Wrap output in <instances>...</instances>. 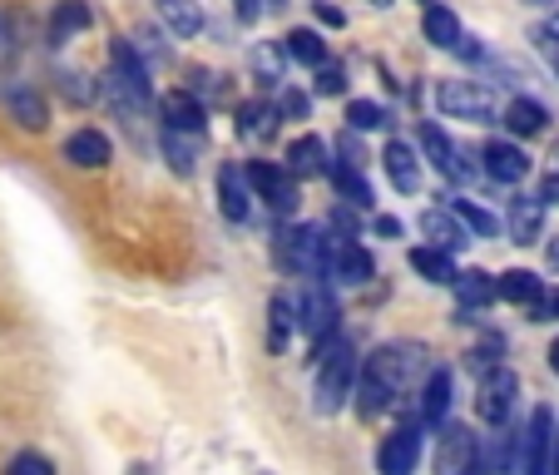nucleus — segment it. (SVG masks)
Here are the masks:
<instances>
[{
	"instance_id": "nucleus-1",
	"label": "nucleus",
	"mask_w": 559,
	"mask_h": 475,
	"mask_svg": "<svg viewBox=\"0 0 559 475\" xmlns=\"http://www.w3.org/2000/svg\"><path fill=\"white\" fill-rule=\"evenodd\" d=\"M426 347L421 342H386L377 347L357 371V412L361 416H377L386 412L416 377H426Z\"/></svg>"
},
{
	"instance_id": "nucleus-2",
	"label": "nucleus",
	"mask_w": 559,
	"mask_h": 475,
	"mask_svg": "<svg viewBox=\"0 0 559 475\" xmlns=\"http://www.w3.org/2000/svg\"><path fill=\"white\" fill-rule=\"evenodd\" d=\"M357 387V342L347 332H332V337L317 342V377H312V412L332 416L342 412V402Z\"/></svg>"
},
{
	"instance_id": "nucleus-3",
	"label": "nucleus",
	"mask_w": 559,
	"mask_h": 475,
	"mask_svg": "<svg viewBox=\"0 0 559 475\" xmlns=\"http://www.w3.org/2000/svg\"><path fill=\"white\" fill-rule=\"evenodd\" d=\"M332 253H337V244L328 238V228H283L273 244V258L283 263V273L293 277H317L332 268Z\"/></svg>"
},
{
	"instance_id": "nucleus-4",
	"label": "nucleus",
	"mask_w": 559,
	"mask_h": 475,
	"mask_svg": "<svg viewBox=\"0 0 559 475\" xmlns=\"http://www.w3.org/2000/svg\"><path fill=\"white\" fill-rule=\"evenodd\" d=\"M436 109L451 119H471V124H496V99L475 80H441L436 85Z\"/></svg>"
},
{
	"instance_id": "nucleus-5",
	"label": "nucleus",
	"mask_w": 559,
	"mask_h": 475,
	"mask_svg": "<svg viewBox=\"0 0 559 475\" xmlns=\"http://www.w3.org/2000/svg\"><path fill=\"white\" fill-rule=\"evenodd\" d=\"M515 402H520V381L510 367H490L480 371V387H475V416L486 426H506L515 416Z\"/></svg>"
},
{
	"instance_id": "nucleus-6",
	"label": "nucleus",
	"mask_w": 559,
	"mask_h": 475,
	"mask_svg": "<svg viewBox=\"0 0 559 475\" xmlns=\"http://www.w3.org/2000/svg\"><path fill=\"white\" fill-rule=\"evenodd\" d=\"M248 179H253L258 199H267V209L273 213H297V203H302V193H297V174L293 169H273V164H248Z\"/></svg>"
},
{
	"instance_id": "nucleus-7",
	"label": "nucleus",
	"mask_w": 559,
	"mask_h": 475,
	"mask_svg": "<svg viewBox=\"0 0 559 475\" xmlns=\"http://www.w3.org/2000/svg\"><path fill=\"white\" fill-rule=\"evenodd\" d=\"M416 461H421V431H416V426H396L377 451L381 475H406V471H416Z\"/></svg>"
},
{
	"instance_id": "nucleus-8",
	"label": "nucleus",
	"mask_w": 559,
	"mask_h": 475,
	"mask_svg": "<svg viewBox=\"0 0 559 475\" xmlns=\"http://www.w3.org/2000/svg\"><path fill=\"white\" fill-rule=\"evenodd\" d=\"M506 228L520 248L539 244V238H545V199H539V193H515L510 213H506Z\"/></svg>"
},
{
	"instance_id": "nucleus-9",
	"label": "nucleus",
	"mask_w": 559,
	"mask_h": 475,
	"mask_svg": "<svg viewBox=\"0 0 559 475\" xmlns=\"http://www.w3.org/2000/svg\"><path fill=\"white\" fill-rule=\"evenodd\" d=\"M218 209L228 223H243L253 213V179L238 164H223L218 169Z\"/></svg>"
},
{
	"instance_id": "nucleus-10",
	"label": "nucleus",
	"mask_w": 559,
	"mask_h": 475,
	"mask_svg": "<svg viewBox=\"0 0 559 475\" xmlns=\"http://www.w3.org/2000/svg\"><path fill=\"white\" fill-rule=\"evenodd\" d=\"M480 164H486V174L496 183H520L530 174V154L515 139H490V144L480 149Z\"/></svg>"
},
{
	"instance_id": "nucleus-11",
	"label": "nucleus",
	"mask_w": 559,
	"mask_h": 475,
	"mask_svg": "<svg viewBox=\"0 0 559 475\" xmlns=\"http://www.w3.org/2000/svg\"><path fill=\"white\" fill-rule=\"evenodd\" d=\"M337 297L328 293V287H312V293L302 297V307H297V328L307 332L312 342H322V337H332L337 332Z\"/></svg>"
},
{
	"instance_id": "nucleus-12",
	"label": "nucleus",
	"mask_w": 559,
	"mask_h": 475,
	"mask_svg": "<svg viewBox=\"0 0 559 475\" xmlns=\"http://www.w3.org/2000/svg\"><path fill=\"white\" fill-rule=\"evenodd\" d=\"M421 149H426V158H431L436 169L445 174V179H455V183H471L475 179V169L465 164V154L445 139V129H436V124H421Z\"/></svg>"
},
{
	"instance_id": "nucleus-13",
	"label": "nucleus",
	"mask_w": 559,
	"mask_h": 475,
	"mask_svg": "<svg viewBox=\"0 0 559 475\" xmlns=\"http://www.w3.org/2000/svg\"><path fill=\"white\" fill-rule=\"evenodd\" d=\"M549 446H555V412L549 406H535V416H530V431H525V461H520V471L530 475H545L549 465Z\"/></svg>"
},
{
	"instance_id": "nucleus-14",
	"label": "nucleus",
	"mask_w": 559,
	"mask_h": 475,
	"mask_svg": "<svg viewBox=\"0 0 559 475\" xmlns=\"http://www.w3.org/2000/svg\"><path fill=\"white\" fill-rule=\"evenodd\" d=\"M158 115H164L169 129H189V134H203V124H209V109H203V99L193 90H169L158 99Z\"/></svg>"
},
{
	"instance_id": "nucleus-15",
	"label": "nucleus",
	"mask_w": 559,
	"mask_h": 475,
	"mask_svg": "<svg viewBox=\"0 0 559 475\" xmlns=\"http://www.w3.org/2000/svg\"><path fill=\"white\" fill-rule=\"evenodd\" d=\"M64 158H70L74 169H105L109 158H115V144H109V134H99V129H74V134L64 139Z\"/></svg>"
},
{
	"instance_id": "nucleus-16",
	"label": "nucleus",
	"mask_w": 559,
	"mask_h": 475,
	"mask_svg": "<svg viewBox=\"0 0 559 475\" xmlns=\"http://www.w3.org/2000/svg\"><path fill=\"white\" fill-rule=\"evenodd\" d=\"M5 115L15 119L21 129H31V134H40L45 124H50V109H45V99H40V90H31V85H5Z\"/></svg>"
},
{
	"instance_id": "nucleus-17",
	"label": "nucleus",
	"mask_w": 559,
	"mask_h": 475,
	"mask_svg": "<svg viewBox=\"0 0 559 475\" xmlns=\"http://www.w3.org/2000/svg\"><path fill=\"white\" fill-rule=\"evenodd\" d=\"M436 465H441V471H451V475L475 471V465H480V451H475V436L465 431V426H445L441 451H436Z\"/></svg>"
},
{
	"instance_id": "nucleus-18",
	"label": "nucleus",
	"mask_w": 559,
	"mask_h": 475,
	"mask_svg": "<svg viewBox=\"0 0 559 475\" xmlns=\"http://www.w3.org/2000/svg\"><path fill=\"white\" fill-rule=\"evenodd\" d=\"M381 158H386V174H391V183H396V193H421V158H416L412 144L391 139Z\"/></svg>"
},
{
	"instance_id": "nucleus-19",
	"label": "nucleus",
	"mask_w": 559,
	"mask_h": 475,
	"mask_svg": "<svg viewBox=\"0 0 559 475\" xmlns=\"http://www.w3.org/2000/svg\"><path fill=\"white\" fill-rule=\"evenodd\" d=\"M199 144L203 134H189V129H158V149H164V158H169V169L179 174V179H189L193 174V158H199Z\"/></svg>"
},
{
	"instance_id": "nucleus-20",
	"label": "nucleus",
	"mask_w": 559,
	"mask_h": 475,
	"mask_svg": "<svg viewBox=\"0 0 559 475\" xmlns=\"http://www.w3.org/2000/svg\"><path fill=\"white\" fill-rule=\"evenodd\" d=\"M277 124H283V105H273V99H243V105H238V134L273 139Z\"/></svg>"
},
{
	"instance_id": "nucleus-21",
	"label": "nucleus",
	"mask_w": 559,
	"mask_h": 475,
	"mask_svg": "<svg viewBox=\"0 0 559 475\" xmlns=\"http://www.w3.org/2000/svg\"><path fill=\"white\" fill-rule=\"evenodd\" d=\"M445 412H451V371L436 367V371H426V381H421V421L441 426Z\"/></svg>"
},
{
	"instance_id": "nucleus-22",
	"label": "nucleus",
	"mask_w": 559,
	"mask_h": 475,
	"mask_svg": "<svg viewBox=\"0 0 559 475\" xmlns=\"http://www.w3.org/2000/svg\"><path fill=\"white\" fill-rule=\"evenodd\" d=\"M455 297H461V307H490L500 297V277H490L486 268H465V273H455Z\"/></svg>"
},
{
	"instance_id": "nucleus-23",
	"label": "nucleus",
	"mask_w": 559,
	"mask_h": 475,
	"mask_svg": "<svg viewBox=\"0 0 559 475\" xmlns=\"http://www.w3.org/2000/svg\"><path fill=\"white\" fill-rule=\"evenodd\" d=\"M90 21H95V11H90L85 0H60L50 11V45L74 40L80 31H90Z\"/></svg>"
},
{
	"instance_id": "nucleus-24",
	"label": "nucleus",
	"mask_w": 559,
	"mask_h": 475,
	"mask_svg": "<svg viewBox=\"0 0 559 475\" xmlns=\"http://www.w3.org/2000/svg\"><path fill=\"white\" fill-rule=\"evenodd\" d=\"M287 169L297 174V179H312V174H328V144L317 134H302L287 144Z\"/></svg>"
},
{
	"instance_id": "nucleus-25",
	"label": "nucleus",
	"mask_w": 559,
	"mask_h": 475,
	"mask_svg": "<svg viewBox=\"0 0 559 475\" xmlns=\"http://www.w3.org/2000/svg\"><path fill=\"white\" fill-rule=\"evenodd\" d=\"M421 233H426V238H431V244L451 248V253H455V248H465V244H471V228H465L461 218H451V213H445V209H426V213H421Z\"/></svg>"
},
{
	"instance_id": "nucleus-26",
	"label": "nucleus",
	"mask_w": 559,
	"mask_h": 475,
	"mask_svg": "<svg viewBox=\"0 0 559 475\" xmlns=\"http://www.w3.org/2000/svg\"><path fill=\"white\" fill-rule=\"evenodd\" d=\"M283 74H287V40L277 45V40H263V45H253V80L263 90H283Z\"/></svg>"
},
{
	"instance_id": "nucleus-27",
	"label": "nucleus",
	"mask_w": 559,
	"mask_h": 475,
	"mask_svg": "<svg viewBox=\"0 0 559 475\" xmlns=\"http://www.w3.org/2000/svg\"><path fill=\"white\" fill-rule=\"evenodd\" d=\"M328 273H337L342 283L361 287V283H371V273H377V263H371V253H367V248H357V244H342L337 253H332V268H328Z\"/></svg>"
},
{
	"instance_id": "nucleus-28",
	"label": "nucleus",
	"mask_w": 559,
	"mask_h": 475,
	"mask_svg": "<svg viewBox=\"0 0 559 475\" xmlns=\"http://www.w3.org/2000/svg\"><path fill=\"white\" fill-rule=\"evenodd\" d=\"M412 268L426 277V283H441L451 287L455 283V263H451V248L441 244H426V248H412Z\"/></svg>"
},
{
	"instance_id": "nucleus-29",
	"label": "nucleus",
	"mask_w": 559,
	"mask_h": 475,
	"mask_svg": "<svg viewBox=\"0 0 559 475\" xmlns=\"http://www.w3.org/2000/svg\"><path fill=\"white\" fill-rule=\"evenodd\" d=\"M154 5H158V21L169 25L174 35H183V40L203 31V5L199 0H154Z\"/></svg>"
},
{
	"instance_id": "nucleus-30",
	"label": "nucleus",
	"mask_w": 559,
	"mask_h": 475,
	"mask_svg": "<svg viewBox=\"0 0 559 475\" xmlns=\"http://www.w3.org/2000/svg\"><path fill=\"white\" fill-rule=\"evenodd\" d=\"M421 31H426V40L436 45V50H455L461 45V21H455V11H445V5H426V15H421Z\"/></svg>"
},
{
	"instance_id": "nucleus-31",
	"label": "nucleus",
	"mask_w": 559,
	"mask_h": 475,
	"mask_svg": "<svg viewBox=\"0 0 559 475\" xmlns=\"http://www.w3.org/2000/svg\"><path fill=\"white\" fill-rule=\"evenodd\" d=\"M500 297H506L510 307H535L539 297H545V283H539L530 268H510V273H500Z\"/></svg>"
},
{
	"instance_id": "nucleus-32",
	"label": "nucleus",
	"mask_w": 559,
	"mask_h": 475,
	"mask_svg": "<svg viewBox=\"0 0 559 475\" xmlns=\"http://www.w3.org/2000/svg\"><path fill=\"white\" fill-rule=\"evenodd\" d=\"M293 328H297V307L287 302V297H273V302H267V352H273V357L287 347Z\"/></svg>"
},
{
	"instance_id": "nucleus-33",
	"label": "nucleus",
	"mask_w": 559,
	"mask_h": 475,
	"mask_svg": "<svg viewBox=\"0 0 559 475\" xmlns=\"http://www.w3.org/2000/svg\"><path fill=\"white\" fill-rule=\"evenodd\" d=\"M287 55L297 64H307V70H317V64H328V40L302 25V31H287Z\"/></svg>"
},
{
	"instance_id": "nucleus-34",
	"label": "nucleus",
	"mask_w": 559,
	"mask_h": 475,
	"mask_svg": "<svg viewBox=\"0 0 559 475\" xmlns=\"http://www.w3.org/2000/svg\"><path fill=\"white\" fill-rule=\"evenodd\" d=\"M545 119H549V109L539 105V99H510L506 105V124L515 129V134H539V129H545Z\"/></svg>"
},
{
	"instance_id": "nucleus-35",
	"label": "nucleus",
	"mask_w": 559,
	"mask_h": 475,
	"mask_svg": "<svg viewBox=\"0 0 559 475\" xmlns=\"http://www.w3.org/2000/svg\"><path fill=\"white\" fill-rule=\"evenodd\" d=\"M332 179H337V189H342V199H347V203L371 209V183L361 179V164H347V158H342L337 169H332Z\"/></svg>"
},
{
	"instance_id": "nucleus-36",
	"label": "nucleus",
	"mask_w": 559,
	"mask_h": 475,
	"mask_svg": "<svg viewBox=\"0 0 559 475\" xmlns=\"http://www.w3.org/2000/svg\"><path fill=\"white\" fill-rule=\"evenodd\" d=\"M451 213L465 223V228L475 233V238H496V233H500L496 213H486V209H480V203H471V199H455V203H451Z\"/></svg>"
},
{
	"instance_id": "nucleus-37",
	"label": "nucleus",
	"mask_w": 559,
	"mask_h": 475,
	"mask_svg": "<svg viewBox=\"0 0 559 475\" xmlns=\"http://www.w3.org/2000/svg\"><path fill=\"white\" fill-rule=\"evenodd\" d=\"M381 124H386V109H381L377 99H352L347 105V129L361 134V129H381Z\"/></svg>"
},
{
	"instance_id": "nucleus-38",
	"label": "nucleus",
	"mask_w": 559,
	"mask_h": 475,
	"mask_svg": "<svg viewBox=\"0 0 559 475\" xmlns=\"http://www.w3.org/2000/svg\"><path fill=\"white\" fill-rule=\"evenodd\" d=\"M60 90H64V99H74V105H90V99H95V85H90L85 74H74V70L60 74Z\"/></svg>"
},
{
	"instance_id": "nucleus-39",
	"label": "nucleus",
	"mask_w": 559,
	"mask_h": 475,
	"mask_svg": "<svg viewBox=\"0 0 559 475\" xmlns=\"http://www.w3.org/2000/svg\"><path fill=\"white\" fill-rule=\"evenodd\" d=\"M55 471V461L50 455H40V451H21L11 461V475H50Z\"/></svg>"
},
{
	"instance_id": "nucleus-40",
	"label": "nucleus",
	"mask_w": 559,
	"mask_h": 475,
	"mask_svg": "<svg viewBox=\"0 0 559 475\" xmlns=\"http://www.w3.org/2000/svg\"><path fill=\"white\" fill-rule=\"evenodd\" d=\"M347 90V74H342V64H317V95H342Z\"/></svg>"
},
{
	"instance_id": "nucleus-41",
	"label": "nucleus",
	"mask_w": 559,
	"mask_h": 475,
	"mask_svg": "<svg viewBox=\"0 0 559 475\" xmlns=\"http://www.w3.org/2000/svg\"><path fill=\"white\" fill-rule=\"evenodd\" d=\"M277 105H283V115L287 119H307V95H302V90H277Z\"/></svg>"
},
{
	"instance_id": "nucleus-42",
	"label": "nucleus",
	"mask_w": 559,
	"mask_h": 475,
	"mask_svg": "<svg viewBox=\"0 0 559 475\" xmlns=\"http://www.w3.org/2000/svg\"><path fill=\"white\" fill-rule=\"evenodd\" d=\"M15 55V21L0 11V60H11Z\"/></svg>"
},
{
	"instance_id": "nucleus-43",
	"label": "nucleus",
	"mask_w": 559,
	"mask_h": 475,
	"mask_svg": "<svg viewBox=\"0 0 559 475\" xmlns=\"http://www.w3.org/2000/svg\"><path fill=\"white\" fill-rule=\"evenodd\" d=\"M312 11H317V21L332 25V31H337V25H347V15H342L337 5H328V0H312Z\"/></svg>"
},
{
	"instance_id": "nucleus-44",
	"label": "nucleus",
	"mask_w": 559,
	"mask_h": 475,
	"mask_svg": "<svg viewBox=\"0 0 559 475\" xmlns=\"http://www.w3.org/2000/svg\"><path fill=\"white\" fill-rule=\"evenodd\" d=\"M233 15H238L243 25H253L258 15H263V0H233Z\"/></svg>"
},
{
	"instance_id": "nucleus-45",
	"label": "nucleus",
	"mask_w": 559,
	"mask_h": 475,
	"mask_svg": "<svg viewBox=\"0 0 559 475\" xmlns=\"http://www.w3.org/2000/svg\"><path fill=\"white\" fill-rule=\"evenodd\" d=\"M377 233H381V238H402V218L381 213V218H377Z\"/></svg>"
},
{
	"instance_id": "nucleus-46",
	"label": "nucleus",
	"mask_w": 559,
	"mask_h": 475,
	"mask_svg": "<svg viewBox=\"0 0 559 475\" xmlns=\"http://www.w3.org/2000/svg\"><path fill=\"white\" fill-rule=\"evenodd\" d=\"M539 199H545V203H559V174H549V179L539 183Z\"/></svg>"
},
{
	"instance_id": "nucleus-47",
	"label": "nucleus",
	"mask_w": 559,
	"mask_h": 475,
	"mask_svg": "<svg viewBox=\"0 0 559 475\" xmlns=\"http://www.w3.org/2000/svg\"><path fill=\"white\" fill-rule=\"evenodd\" d=\"M545 55L559 64V35H549V31H545Z\"/></svg>"
},
{
	"instance_id": "nucleus-48",
	"label": "nucleus",
	"mask_w": 559,
	"mask_h": 475,
	"mask_svg": "<svg viewBox=\"0 0 559 475\" xmlns=\"http://www.w3.org/2000/svg\"><path fill=\"white\" fill-rule=\"evenodd\" d=\"M549 367H555V377H559V342L549 347Z\"/></svg>"
},
{
	"instance_id": "nucleus-49",
	"label": "nucleus",
	"mask_w": 559,
	"mask_h": 475,
	"mask_svg": "<svg viewBox=\"0 0 559 475\" xmlns=\"http://www.w3.org/2000/svg\"><path fill=\"white\" fill-rule=\"evenodd\" d=\"M545 258H549V268H559V244H549V253H545Z\"/></svg>"
},
{
	"instance_id": "nucleus-50",
	"label": "nucleus",
	"mask_w": 559,
	"mask_h": 475,
	"mask_svg": "<svg viewBox=\"0 0 559 475\" xmlns=\"http://www.w3.org/2000/svg\"><path fill=\"white\" fill-rule=\"evenodd\" d=\"M549 35H559V11H555V21H549Z\"/></svg>"
},
{
	"instance_id": "nucleus-51",
	"label": "nucleus",
	"mask_w": 559,
	"mask_h": 475,
	"mask_svg": "<svg viewBox=\"0 0 559 475\" xmlns=\"http://www.w3.org/2000/svg\"><path fill=\"white\" fill-rule=\"evenodd\" d=\"M267 5H273V11H283V5H287V0H267Z\"/></svg>"
},
{
	"instance_id": "nucleus-52",
	"label": "nucleus",
	"mask_w": 559,
	"mask_h": 475,
	"mask_svg": "<svg viewBox=\"0 0 559 475\" xmlns=\"http://www.w3.org/2000/svg\"><path fill=\"white\" fill-rule=\"evenodd\" d=\"M371 5H391V0H371Z\"/></svg>"
},
{
	"instance_id": "nucleus-53",
	"label": "nucleus",
	"mask_w": 559,
	"mask_h": 475,
	"mask_svg": "<svg viewBox=\"0 0 559 475\" xmlns=\"http://www.w3.org/2000/svg\"><path fill=\"white\" fill-rule=\"evenodd\" d=\"M555 164H559V144H555Z\"/></svg>"
},
{
	"instance_id": "nucleus-54",
	"label": "nucleus",
	"mask_w": 559,
	"mask_h": 475,
	"mask_svg": "<svg viewBox=\"0 0 559 475\" xmlns=\"http://www.w3.org/2000/svg\"><path fill=\"white\" fill-rule=\"evenodd\" d=\"M555 471H559V461H555Z\"/></svg>"
}]
</instances>
